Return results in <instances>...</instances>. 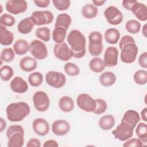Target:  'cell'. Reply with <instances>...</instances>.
<instances>
[{"mask_svg": "<svg viewBox=\"0 0 147 147\" xmlns=\"http://www.w3.org/2000/svg\"><path fill=\"white\" fill-rule=\"evenodd\" d=\"M115 118L111 114H107L102 116L99 120V127L103 130H110L115 125Z\"/></svg>", "mask_w": 147, "mask_h": 147, "instance_id": "27", "label": "cell"}, {"mask_svg": "<svg viewBox=\"0 0 147 147\" xmlns=\"http://www.w3.org/2000/svg\"><path fill=\"white\" fill-rule=\"evenodd\" d=\"M34 24L30 17L25 18L20 21L17 25V30L21 34H26L29 33L33 29Z\"/></svg>", "mask_w": 147, "mask_h": 147, "instance_id": "23", "label": "cell"}, {"mask_svg": "<svg viewBox=\"0 0 147 147\" xmlns=\"http://www.w3.org/2000/svg\"><path fill=\"white\" fill-rule=\"evenodd\" d=\"M28 82L32 87H38L43 82V75L40 72H34L28 76Z\"/></svg>", "mask_w": 147, "mask_h": 147, "instance_id": "33", "label": "cell"}, {"mask_svg": "<svg viewBox=\"0 0 147 147\" xmlns=\"http://www.w3.org/2000/svg\"><path fill=\"white\" fill-rule=\"evenodd\" d=\"M32 127L34 132L40 136L47 135L49 131V123L46 119L41 118H36L33 121Z\"/></svg>", "mask_w": 147, "mask_h": 147, "instance_id": "16", "label": "cell"}, {"mask_svg": "<svg viewBox=\"0 0 147 147\" xmlns=\"http://www.w3.org/2000/svg\"><path fill=\"white\" fill-rule=\"evenodd\" d=\"M6 127V121L2 118H0V131L2 132Z\"/></svg>", "mask_w": 147, "mask_h": 147, "instance_id": "51", "label": "cell"}, {"mask_svg": "<svg viewBox=\"0 0 147 147\" xmlns=\"http://www.w3.org/2000/svg\"><path fill=\"white\" fill-rule=\"evenodd\" d=\"M35 34L37 37L44 41L48 42L50 40L51 31L48 27L43 26L38 28L36 30Z\"/></svg>", "mask_w": 147, "mask_h": 147, "instance_id": "36", "label": "cell"}, {"mask_svg": "<svg viewBox=\"0 0 147 147\" xmlns=\"http://www.w3.org/2000/svg\"><path fill=\"white\" fill-rule=\"evenodd\" d=\"M142 33L143 34V35L144 36V37H146V33H147V30H146V24H145L142 28Z\"/></svg>", "mask_w": 147, "mask_h": 147, "instance_id": "53", "label": "cell"}, {"mask_svg": "<svg viewBox=\"0 0 147 147\" xmlns=\"http://www.w3.org/2000/svg\"><path fill=\"white\" fill-rule=\"evenodd\" d=\"M46 83L50 86L59 88L64 86L66 82V77L61 72L51 71L47 73L45 76Z\"/></svg>", "mask_w": 147, "mask_h": 147, "instance_id": "10", "label": "cell"}, {"mask_svg": "<svg viewBox=\"0 0 147 147\" xmlns=\"http://www.w3.org/2000/svg\"><path fill=\"white\" fill-rule=\"evenodd\" d=\"M7 118L11 122H20L26 118L30 112L29 105L25 102H18L9 104L6 110Z\"/></svg>", "mask_w": 147, "mask_h": 147, "instance_id": "2", "label": "cell"}, {"mask_svg": "<svg viewBox=\"0 0 147 147\" xmlns=\"http://www.w3.org/2000/svg\"><path fill=\"white\" fill-rule=\"evenodd\" d=\"M119 48L121 52V60L125 63H133L138 53V47L134 41H130L122 45Z\"/></svg>", "mask_w": 147, "mask_h": 147, "instance_id": "5", "label": "cell"}, {"mask_svg": "<svg viewBox=\"0 0 147 147\" xmlns=\"http://www.w3.org/2000/svg\"><path fill=\"white\" fill-rule=\"evenodd\" d=\"M67 34V30L61 27H55L52 32V38L53 40L59 44L63 42L65 40Z\"/></svg>", "mask_w": 147, "mask_h": 147, "instance_id": "32", "label": "cell"}, {"mask_svg": "<svg viewBox=\"0 0 147 147\" xmlns=\"http://www.w3.org/2000/svg\"><path fill=\"white\" fill-rule=\"evenodd\" d=\"M16 23L15 18L11 14L4 13L0 17V24L4 26H12Z\"/></svg>", "mask_w": 147, "mask_h": 147, "instance_id": "42", "label": "cell"}, {"mask_svg": "<svg viewBox=\"0 0 147 147\" xmlns=\"http://www.w3.org/2000/svg\"><path fill=\"white\" fill-rule=\"evenodd\" d=\"M138 62L139 65L143 68H147V53L144 52L141 53L138 59Z\"/></svg>", "mask_w": 147, "mask_h": 147, "instance_id": "45", "label": "cell"}, {"mask_svg": "<svg viewBox=\"0 0 147 147\" xmlns=\"http://www.w3.org/2000/svg\"><path fill=\"white\" fill-rule=\"evenodd\" d=\"M52 3L56 9L60 11L67 10L71 5L69 0H53Z\"/></svg>", "mask_w": 147, "mask_h": 147, "instance_id": "43", "label": "cell"}, {"mask_svg": "<svg viewBox=\"0 0 147 147\" xmlns=\"http://www.w3.org/2000/svg\"><path fill=\"white\" fill-rule=\"evenodd\" d=\"M125 147L128 146H136V147H141L142 146V141L140 138H132L130 139H128L123 145Z\"/></svg>", "mask_w": 147, "mask_h": 147, "instance_id": "44", "label": "cell"}, {"mask_svg": "<svg viewBox=\"0 0 147 147\" xmlns=\"http://www.w3.org/2000/svg\"><path fill=\"white\" fill-rule=\"evenodd\" d=\"M126 30L130 33H138L141 29V24L136 20H129L125 25Z\"/></svg>", "mask_w": 147, "mask_h": 147, "instance_id": "35", "label": "cell"}, {"mask_svg": "<svg viewBox=\"0 0 147 147\" xmlns=\"http://www.w3.org/2000/svg\"><path fill=\"white\" fill-rule=\"evenodd\" d=\"M140 121V117L138 113L134 110H129L124 113L121 122L128 123L134 129Z\"/></svg>", "mask_w": 147, "mask_h": 147, "instance_id": "20", "label": "cell"}, {"mask_svg": "<svg viewBox=\"0 0 147 147\" xmlns=\"http://www.w3.org/2000/svg\"><path fill=\"white\" fill-rule=\"evenodd\" d=\"M15 57L14 50L11 48H6L2 49L1 53V59L5 62H10Z\"/></svg>", "mask_w": 147, "mask_h": 147, "instance_id": "40", "label": "cell"}, {"mask_svg": "<svg viewBox=\"0 0 147 147\" xmlns=\"http://www.w3.org/2000/svg\"><path fill=\"white\" fill-rule=\"evenodd\" d=\"M29 51L37 60H43L48 56V49L45 44L40 40H34L29 44Z\"/></svg>", "mask_w": 147, "mask_h": 147, "instance_id": "7", "label": "cell"}, {"mask_svg": "<svg viewBox=\"0 0 147 147\" xmlns=\"http://www.w3.org/2000/svg\"><path fill=\"white\" fill-rule=\"evenodd\" d=\"M30 18L34 25L41 26L51 24L53 21L54 16L51 11L37 10L32 13Z\"/></svg>", "mask_w": 147, "mask_h": 147, "instance_id": "6", "label": "cell"}, {"mask_svg": "<svg viewBox=\"0 0 147 147\" xmlns=\"http://www.w3.org/2000/svg\"><path fill=\"white\" fill-rule=\"evenodd\" d=\"M14 74L13 68L9 65H3L0 69L1 78L3 81H8Z\"/></svg>", "mask_w": 147, "mask_h": 147, "instance_id": "39", "label": "cell"}, {"mask_svg": "<svg viewBox=\"0 0 147 147\" xmlns=\"http://www.w3.org/2000/svg\"><path fill=\"white\" fill-rule=\"evenodd\" d=\"M104 16L107 21L113 25H117L121 24L123 18L122 12L114 6L107 7L104 11Z\"/></svg>", "mask_w": 147, "mask_h": 147, "instance_id": "12", "label": "cell"}, {"mask_svg": "<svg viewBox=\"0 0 147 147\" xmlns=\"http://www.w3.org/2000/svg\"><path fill=\"white\" fill-rule=\"evenodd\" d=\"M60 109L65 113L71 112L74 109V102L69 96H63L59 100Z\"/></svg>", "mask_w": 147, "mask_h": 147, "instance_id": "26", "label": "cell"}, {"mask_svg": "<svg viewBox=\"0 0 147 147\" xmlns=\"http://www.w3.org/2000/svg\"><path fill=\"white\" fill-rule=\"evenodd\" d=\"M134 82L139 85L145 84L147 82V72L144 69L136 71L133 76Z\"/></svg>", "mask_w": 147, "mask_h": 147, "instance_id": "37", "label": "cell"}, {"mask_svg": "<svg viewBox=\"0 0 147 147\" xmlns=\"http://www.w3.org/2000/svg\"><path fill=\"white\" fill-rule=\"evenodd\" d=\"M130 11L138 20L141 21L147 20V7L145 4L137 1L131 8Z\"/></svg>", "mask_w": 147, "mask_h": 147, "instance_id": "19", "label": "cell"}, {"mask_svg": "<svg viewBox=\"0 0 147 147\" xmlns=\"http://www.w3.org/2000/svg\"><path fill=\"white\" fill-rule=\"evenodd\" d=\"M8 147H22L24 144V130L18 125H10L6 130Z\"/></svg>", "mask_w": 147, "mask_h": 147, "instance_id": "3", "label": "cell"}, {"mask_svg": "<svg viewBox=\"0 0 147 147\" xmlns=\"http://www.w3.org/2000/svg\"><path fill=\"white\" fill-rule=\"evenodd\" d=\"M10 87L14 92L23 94L28 90V84L23 78L16 76L10 82Z\"/></svg>", "mask_w": 147, "mask_h": 147, "instance_id": "18", "label": "cell"}, {"mask_svg": "<svg viewBox=\"0 0 147 147\" xmlns=\"http://www.w3.org/2000/svg\"><path fill=\"white\" fill-rule=\"evenodd\" d=\"M67 42L70 46L72 57L80 59L86 53V40L84 34L77 29L70 31L67 36Z\"/></svg>", "mask_w": 147, "mask_h": 147, "instance_id": "1", "label": "cell"}, {"mask_svg": "<svg viewBox=\"0 0 147 147\" xmlns=\"http://www.w3.org/2000/svg\"><path fill=\"white\" fill-rule=\"evenodd\" d=\"M70 124L65 120H56L52 125V132L56 136H62L67 134L70 130Z\"/></svg>", "mask_w": 147, "mask_h": 147, "instance_id": "17", "label": "cell"}, {"mask_svg": "<svg viewBox=\"0 0 147 147\" xmlns=\"http://www.w3.org/2000/svg\"><path fill=\"white\" fill-rule=\"evenodd\" d=\"M44 147H58L59 144L56 141L54 140H49L46 141L44 144Z\"/></svg>", "mask_w": 147, "mask_h": 147, "instance_id": "49", "label": "cell"}, {"mask_svg": "<svg viewBox=\"0 0 147 147\" xmlns=\"http://www.w3.org/2000/svg\"><path fill=\"white\" fill-rule=\"evenodd\" d=\"M98 13L97 7L94 5L88 3L83 6L82 9V16L87 19H92L96 17Z\"/></svg>", "mask_w": 147, "mask_h": 147, "instance_id": "30", "label": "cell"}, {"mask_svg": "<svg viewBox=\"0 0 147 147\" xmlns=\"http://www.w3.org/2000/svg\"><path fill=\"white\" fill-rule=\"evenodd\" d=\"M13 50L18 55H25L29 51V44L26 40L18 39L13 45Z\"/></svg>", "mask_w": 147, "mask_h": 147, "instance_id": "25", "label": "cell"}, {"mask_svg": "<svg viewBox=\"0 0 147 147\" xmlns=\"http://www.w3.org/2000/svg\"><path fill=\"white\" fill-rule=\"evenodd\" d=\"M34 3L39 7H47L48 6L50 1L49 0H34Z\"/></svg>", "mask_w": 147, "mask_h": 147, "instance_id": "48", "label": "cell"}, {"mask_svg": "<svg viewBox=\"0 0 147 147\" xmlns=\"http://www.w3.org/2000/svg\"><path fill=\"white\" fill-rule=\"evenodd\" d=\"M99 81L100 84L105 87L111 86L116 81V76L113 72L106 71L100 75Z\"/></svg>", "mask_w": 147, "mask_h": 147, "instance_id": "29", "label": "cell"}, {"mask_svg": "<svg viewBox=\"0 0 147 147\" xmlns=\"http://www.w3.org/2000/svg\"><path fill=\"white\" fill-rule=\"evenodd\" d=\"M133 130L134 128L130 125L125 122H121V123L112 131V134L116 139L121 141H125L133 136Z\"/></svg>", "mask_w": 147, "mask_h": 147, "instance_id": "9", "label": "cell"}, {"mask_svg": "<svg viewBox=\"0 0 147 147\" xmlns=\"http://www.w3.org/2000/svg\"><path fill=\"white\" fill-rule=\"evenodd\" d=\"M106 2L105 0H93L92 3L94 6H102Z\"/></svg>", "mask_w": 147, "mask_h": 147, "instance_id": "52", "label": "cell"}, {"mask_svg": "<svg viewBox=\"0 0 147 147\" xmlns=\"http://www.w3.org/2000/svg\"><path fill=\"white\" fill-rule=\"evenodd\" d=\"M118 51L116 47H109L104 53L103 61L106 67H113L118 63Z\"/></svg>", "mask_w": 147, "mask_h": 147, "instance_id": "15", "label": "cell"}, {"mask_svg": "<svg viewBox=\"0 0 147 147\" xmlns=\"http://www.w3.org/2000/svg\"><path fill=\"white\" fill-rule=\"evenodd\" d=\"M64 69L68 75L71 76H76L80 73V69L79 67L75 63L71 62H68L65 64Z\"/></svg>", "mask_w": 147, "mask_h": 147, "instance_id": "38", "label": "cell"}, {"mask_svg": "<svg viewBox=\"0 0 147 147\" xmlns=\"http://www.w3.org/2000/svg\"><path fill=\"white\" fill-rule=\"evenodd\" d=\"M105 41L110 44H115L118 42L120 37L119 30L115 28H109L104 33Z\"/></svg>", "mask_w": 147, "mask_h": 147, "instance_id": "24", "label": "cell"}, {"mask_svg": "<svg viewBox=\"0 0 147 147\" xmlns=\"http://www.w3.org/2000/svg\"><path fill=\"white\" fill-rule=\"evenodd\" d=\"M76 103L80 109L86 112H93L96 107L95 99L86 93L80 94L78 96Z\"/></svg>", "mask_w": 147, "mask_h": 147, "instance_id": "11", "label": "cell"}, {"mask_svg": "<svg viewBox=\"0 0 147 147\" xmlns=\"http://www.w3.org/2000/svg\"><path fill=\"white\" fill-rule=\"evenodd\" d=\"M146 114H147V108L145 107L144 109L142 110L141 112V118L142 119L145 121L146 122L147 121V117H146Z\"/></svg>", "mask_w": 147, "mask_h": 147, "instance_id": "50", "label": "cell"}, {"mask_svg": "<svg viewBox=\"0 0 147 147\" xmlns=\"http://www.w3.org/2000/svg\"><path fill=\"white\" fill-rule=\"evenodd\" d=\"M19 64L21 69L25 72L34 71L37 67V60L30 56H25L22 58Z\"/></svg>", "mask_w": 147, "mask_h": 147, "instance_id": "21", "label": "cell"}, {"mask_svg": "<svg viewBox=\"0 0 147 147\" xmlns=\"http://www.w3.org/2000/svg\"><path fill=\"white\" fill-rule=\"evenodd\" d=\"M96 101V107L93 111L95 114L99 115L103 114L107 109V105L106 102L101 98H98L95 99Z\"/></svg>", "mask_w": 147, "mask_h": 147, "instance_id": "41", "label": "cell"}, {"mask_svg": "<svg viewBox=\"0 0 147 147\" xmlns=\"http://www.w3.org/2000/svg\"><path fill=\"white\" fill-rule=\"evenodd\" d=\"M88 52L92 56H98L102 52L103 47L102 44L103 37L98 31H93L88 36Z\"/></svg>", "mask_w": 147, "mask_h": 147, "instance_id": "4", "label": "cell"}, {"mask_svg": "<svg viewBox=\"0 0 147 147\" xmlns=\"http://www.w3.org/2000/svg\"><path fill=\"white\" fill-rule=\"evenodd\" d=\"M41 146L40 141L38 139L32 138L29 140L26 144V147H40Z\"/></svg>", "mask_w": 147, "mask_h": 147, "instance_id": "46", "label": "cell"}, {"mask_svg": "<svg viewBox=\"0 0 147 147\" xmlns=\"http://www.w3.org/2000/svg\"><path fill=\"white\" fill-rule=\"evenodd\" d=\"M33 102L35 109L38 111L44 112L49 107V98L48 94L44 91L36 92L33 96Z\"/></svg>", "mask_w": 147, "mask_h": 147, "instance_id": "8", "label": "cell"}, {"mask_svg": "<svg viewBox=\"0 0 147 147\" xmlns=\"http://www.w3.org/2000/svg\"><path fill=\"white\" fill-rule=\"evenodd\" d=\"M71 22V17L68 14L61 13L56 17L55 27H61L67 30Z\"/></svg>", "mask_w": 147, "mask_h": 147, "instance_id": "28", "label": "cell"}, {"mask_svg": "<svg viewBox=\"0 0 147 147\" xmlns=\"http://www.w3.org/2000/svg\"><path fill=\"white\" fill-rule=\"evenodd\" d=\"M14 40V35L7 28L1 25H0V43L2 45L7 46L12 44Z\"/></svg>", "mask_w": 147, "mask_h": 147, "instance_id": "22", "label": "cell"}, {"mask_svg": "<svg viewBox=\"0 0 147 147\" xmlns=\"http://www.w3.org/2000/svg\"><path fill=\"white\" fill-rule=\"evenodd\" d=\"M136 133L138 137L143 142L147 141V125L145 123L140 122L136 129Z\"/></svg>", "mask_w": 147, "mask_h": 147, "instance_id": "34", "label": "cell"}, {"mask_svg": "<svg viewBox=\"0 0 147 147\" xmlns=\"http://www.w3.org/2000/svg\"><path fill=\"white\" fill-rule=\"evenodd\" d=\"M53 53L56 57L64 61H68L72 57L70 48L64 42L55 44L53 47Z\"/></svg>", "mask_w": 147, "mask_h": 147, "instance_id": "13", "label": "cell"}, {"mask_svg": "<svg viewBox=\"0 0 147 147\" xmlns=\"http://www.w3.org/2000/svg\"><path fill=\"white\" fill-rule=\"evenodd\" d=\"M5 7L8 12L14 15H17L27 10L28 3L24 0H9L6 2Z\"/></svg>", "mask_w": 147, "mask_h": 147, "instance_id": "14", "label": "cell"}, {"mask_svg": "<svg viewBox=\"0 0 147 147\" xmlns=\"http://www.w3.org/2000/svg\"><path fill=\"white\" fill-rule=\"evenodd\" d=\"M137 2L134 0H124L122 2V6L127 10H130L132 6Z\"/></svg>", "mask_w": 147, "mask_h": 147, "instance_id": "47", "label": "cell"}, {"mask_svg": "<svg viewBox=\"0 0 147 147\" xmlns=\"http://www.w3.org/2000/svg\"><path fill=\"white\" fill-rule=\"evenodd\" d=\"M89 67L91 71L96 73H99L105 69V65L102 60L100 57H94L89 63Z\"/></svg>", "mask_w": 147, "mask_h": 147, "instance_id": "31", "label": "cell"}]
</instances>
